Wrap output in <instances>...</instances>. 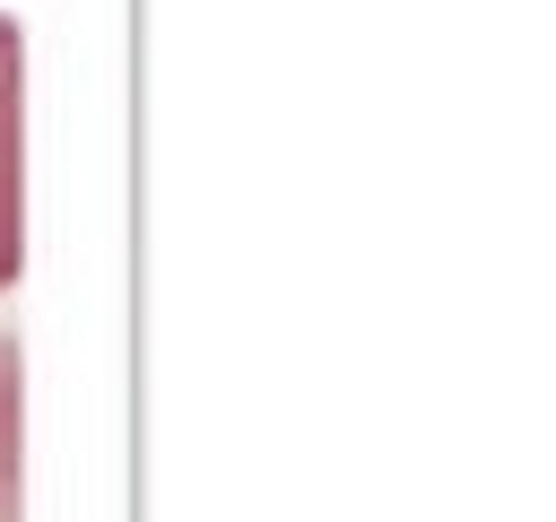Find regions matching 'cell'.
I'll use <instances>...</instances> for the list:
<instances>
[{"label": "cell", "mask_w": 556, "mask_h": 522, "mask_svg": "<svg viewBox=\"0 0 556 522\" xmlns=\"http://www.w3.org/2000/svg\"><path fill=\"white\" fill-rule=\"evenodd\" d=\"M26 270V35L0 17V287Z\"/></svg>", "instance_id": "6da1fadb"}, {"label": "cell", "mask_w": 556, "mask_h": 522, "mask_svg": "<svg viewBox=\"0 0 556 522\" xmlns=\"http://www.w3.org/2000/svg\"><path fill=\"white\" fill-rule=\"evenodd\" d=\"M17 426H26V365L0 331V522H17Z\"/></svg>", "instance_id": "7a4b0ae2"}]
</instances>
